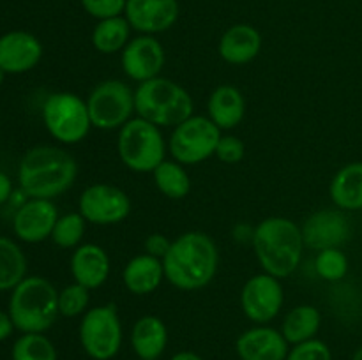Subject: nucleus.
Instances as JSON below:
<instances>
[{
	"instance_id": "nucleus-20",
	"label": "nucleus",
	"mask_w": 362,
	"mask_h": 360,
	"mask_svg": "<svg viewBox=\"0 0 362 360\" xmlns=\"http://www.w3.org/2000/svg\"><path fill=\"white\" fill-rule=\"evenodd\" d=\"M262 49V35L255 27L247 23H239L230 27L221 35L218 44V53L226 64L243 66L258 56Z\"/></svg>"
},
{
	"instance_id": "nucleus-37",
	"label": "nucleus",
	"mask_w": 362,
	"mask_h": 360,
	"mask_svg": "<svg viewBox=\"0 0 362 360\" xmlns=\"http://www.w3.org/2000/svg\"><path fill=\"white\" fill-rule=\"evenodd\" d=\"M13 330H14V323L13 320H11L9 313L0 309V342L6 341L7 337H11Z\"/></svg>"
},
{
	"instance_id": "nucleus-15",
	"label": "nucleus",
	"mask_w": 362,
	"mask_h": 360,
	"mask_svg": "<svg viewBox=\"0 0 362 360\" xmlns=\"http://www.w3.org/2000/svg\"><path fill=\"white\" fill-rule=\"evenodd\" d=\"M179 13V0H127L124 16L133 30L156 35L172 28Z\"/></svg>"
},
{
	"instance_id": "nucleus-21",
	"label": "nucleus",
	"mask_w": 362,
	"mask_h": 360,
	"mask_svg": "<svg viewBox=\"0 0 362 360\" xmlns=\"http://www.w3.org/2000/svg\"><path fill=\"white\" fill-rule=\"evenodd\" d=\"M163 279H165L163 260L147 253L131 258L122 272V281L126 289L138 296L154 293L161 286Z\"/></svg>"
},
{
	"instance_id": "nucleus-4",
	"label": "nucleus",
	"mask_w": 362,
	"mask_h": 360,
	"mask_svg": "<svg viewBox=\"0 0 362 360\" xmlns=\"http://www.w3.org/2000/svg\"><path fill=\"white\" fill-rule=\"evenodd\" d=\"M9 316L23 334H45L59 318V289L41 275L25 277L11 289Z\"/></svg>"
},
{
	"instance_id": "nucleus-9",
	"label": "nucleus",
	"mask_w": 362,
	"mask_h": 360,
	"mask_svg": "<svg viewBox=\"0 0 362 360\" xmlns=\"http://www.w3.org/2000/svg\"><path fill=\"white\" fill-rule=\"evenodd\" d=\"M223 131L205 115H191L168 138V152L184 166L200 164L212 157Z\"/></svg>"
},
{
	"instance_id": "nucleus-5",
	"label": "nucleus",
	"mask_w": 362,
	"mask_h": 360,
	"mask_svg": "<svg viewBox=\"0 0 362 360\" xmlns=\"http://www.w3.org/2000/svg\"><path fill=\"white\" fill-rule=\"evenodd\" d=\"M136 113L158 127H177L194 115L193 97L177 81L168 78H152L134 90Z\"/></svg>"
},
{
	"instance_id": "nucleus-32",
	"label": "nucleus",
	"mask_w": 362,
	"mask_h": 360,
	"mask_svg": "<svg viewBox=\"0 0 362 360\" xmlns=\"http://www.w3.org/2000/svg\"><path fill=\"white\" fill-rule=\"evenodd\" d=\"M88 292H90V289L78 284V282H73V284L60 289L59 292L60 316H66V318L83 316L88 309V300H90Z\"/></svg>"
},
{
	"instance_id": "nucleus-7",
	"label": "nucleus",
	"mask_w": 362,
	"mask_h": 360,
	"mask_svg": "<svg viewBox=\"0 0 362 360\" xmlns=\"http://www.w3.org/2000/svg\"><path fill=\"white\" fill-rule=\"evenodd\" d=\"M42 122L46 131L62 145H76L92 129L87 101L74 92H55L42 104Z\"/></svg>"
},
{
	"instance_id": "nucleus-10",
	"label": "nucleus",
	"mask_w": 362,
	"mask_h": 360,
	"mask_svg": "<svg viewBox=\"0 0 362 360\" xmlns=\"http://www.w3.org/2000/svg\"><path fill=\"white\" fill-rule=\"evenodd\" d=\"M85 101L88 106L92 127L101 131L120 129L133 119V113L136 112L134 90L122 80L101 81L92 88Z\"/></svg>"
},
{
	"instance_id": "nucleus-41",
	"label": "nucleus",
	"mask_w": 362,
	"mask_h": 360,
	"mask_svg": "<svg viewBox=\"0 0 362 360\" xmlns=\"http://www.w3.org/2000/svg\"><path fill=\"white\" fill-rule=\"evenodd\" d=\"M4 78H6V73H4V71L0 69V85L4 83Z\"/></svg>"
},
{
	"instance_id": "nucleus-18",
	"label": "nucleus",
	"mask_w": 362,
	"mask_h": 360,
	"mask_svg": "<svg viewBox=\"0 0 362 360\" xmlns=\"http://www.w3.org/2000/svg\"><path fill=\"white\" fill-rule=\"evenodd\" d=\"M235 352L240 360H285L290 348L281 330L257 325L239 335Z\"/></svg>"
},
{
	"instance_id": "nucleus-40",
	"label": "nucleus",
	"mask_w": 362,
	"mask_h": 360,
	"mask_svg": "<svg viewBox=\"0 0 362 360\" xmlns=\"http://www.w3.org/2000/svg\"><path fill=\"white\" fill-rule=\"evenodd\" d=\"M352 360H362V346L359 349H357L356 353H354V356H352Z\"/></svg>"
},
{
	"instance_id": "nucleus-3",
	"label": "nucleus",
	"mask_w": 362,
	"mask_h": 360,
	"mask_svg": "<svg viewBox=\"0 0 362 360\" xmlns=\"http://www.w3.org/2000/svg\"><path fill=\"white\" fill-rule=\"evenodd\" d=\"M251 244L262 270L278 279L290 277L299 268L306 247L300 226L292 219L279 215L258 222Z\"/></svg>"
},
{
	"instance_id": "nucleus-14",
	"label": "nucleus",
	"mask_w": 362,
	"mask_h": 360,
	"mask_svg": "<svg viewBox=\"0 0 362 360\" xmlns=\"http://www.w3.org/2000/svg\"><path fill=\"white\" fill-rule=\"evenodd\" d=\"M165 64L166 52L154 35H136L120 52V66L124 74L138 83L158 78Z\"/></svg>"
},
{
	"instance_id": "nucleus-19",
	"label": "nucleus",
	"mask_w": 362,
	"mask_h": 360,
	"mask_svg": "<svg viewBox=\"0 0 362 360\" xmlns=\"http://www.w3.org/2000/svg\"><path fill=\"white\" fill-rule=\"evenodd\" d=\"M69 268L74 282L87 289H95L108 281L112 261L108 253L98 244H80L73 251Z\"/></svg>"
},
{
	"instance_id": "nucleus-22",
	"label": "nucleus",
	"mask_w": 362,
	"mask_h": 360,
	"mask_svg": "<svg viewBox=\"0 0 362 360\" xmlns=\"http://www.w3.org/2000/svg\"><path fill=\"white\" fill-rule=\"evenodd\" d=\"M131 346L140 360H158L168 346V327L154 314H145L131 328Z\"/></svg>"
},
{
	"instance_id": "nucleus-2",
	"label": "nucleus",
	"mask_w": 362,
	"mask_h": 360,
	"mask_svg": "<svg viewBox=\"0 0 362 360\" xmlns=\"http://www.w3.org/2000/svg\"><path fill=\"white\" fill-rule=\"evenodd\" d=\"M78 162L60 147L39 145L25 152L18 168L21 191L28 198L53 200L74 186Z\"/></svg>"
},
{
	"instance_id": "nucleus-16",
	"label": "nucleus",
	"mask_w": 362,
	"mask_h": 360,
	"mask_svg": "<svg viewBox=\"0 0 362 360\" xmlns=\"http://www.w3.org/2000/svg\"><path fill=\"white\" fill-rule=\"evenodd\" d=\"M57 219L59 210L52 200L30 198L14 214V235L27 244H39L52 236Z\"/></svg>"
},
{
	"instance_id": "nucleus-24",
	"label": "nucleus",
	"mask_w": 362,
	"mask_h": 360,
	"mask_svg": "<svg viewBox=\"0 0 362 360\" xmlns=\"http://www.w3.org/2000/svg\"><path fill=\"white\" fill-rule=\"evenodd\" d=\"M329 194L336 208L343 212L362 210V161L349 162L332 176Z\"/></svg>"
},
{
	"instance_id": "nucleus-33",
	"label": "nucleus",
	"mask_w": 362,
	"mask_h": 360,
	"mask_svg": "<svg viewBox=\"0 0 362 360\" xmlns=\"http://www.w3.org/2000/svg\"><path fill=\"white\" fill-rule=\"evenodd\" d=\"M285 360H332V353L324 341L310 339L306 342L293 344Z\"/></svg>"
},
{
	"instance_id": "nucleus-11",
	"label": "nucleus",
	"mask_w": 362,
	"mask_h": 360,
	"mask_svg": "<svg viewBox=\"0 0 362 360\" xmlns=\"http://www.w3.org/2000/svg\"><path fill=\"white\" fill-rule=\"evenodd\" d=\"M78 212L92 224H119L131 214V200L120 187L112 184H92L80 194Z\"/></svg>"
},
{
	"instance_id": "nucleus-36",
	"label": "nucleus",
	"mask_w": 362,
	"mask_h": 360,
	"mask_svg": "<svg viewBox=\"0 0 362 360\" xmlns=\"http://www.w3.org/2000/svg\"><path fill=\"white\" fill-rule=\"evenodd\" d=\"M170 244L172 240H168V236L163 235V233H151V235L145 239V253L152 254L156 258H165V254L168 253Z\"/></svg>"
},
{
	"instance_id": "nucleus-35",
	"label": "nucleus",
	"mask_w": 362,
	"mask_h": 360,
	"mask_svg": "<svg viewBox=\"0 0 362 360\" xmlns=\"http://www.w3.org/2000/svg\"><path fill=\"white\" fill-rule=\"evenodd\" d=\"M246 154V147H244L243 140L233 134H223L218 141L214 155L225 164H237L244 159Z\"/></svg>"
},
{
	"instance_id": "nucleus-6",
	"label": "nucleus",
	"mask_w": 362,
	"mask_h": 360,
	"mask_svg": "<svg viewBox=\"0 0 362 360\" xmlns=\"http://www.w3.org/2000/svg\"><path fill=\"white\" fill-rule=\"evenodd\" d=\"M117 152L127 169L134 173H152L166 159L168 141L161 127L136 116L119 129Z\"/></svg>"
},
{
	"instance_id": "nucleus-13",
	"label": "nucleus",
	"mask_w": 362,
	"mask_h": 360,
	"mask_svg": "<svg viewBox=\"0 0 362 360\" xmlns=\"http://www.w3.org/2000/svg\"><path fill=\"white\" fill-rule=\"evenodd\" d=\"M304 246L320 251L341 249L352 236V224L346 214L339 208H322L313 212L300 226Z\"/></svg>"
},
{
	"instance_id": "nucleus-8",
	"label": "nucleus",
	"mask_w": 362,
	"mask_h": 360,
	"mask_svg": "<svg viewBox=\"0 0 362 360\" xmlns=\"http://www.w3.org/2000/svg\"><path fill=\"white\" fill-rule=\"evenodd\" d=\"M83 352L94 360H112L122 348V321L113 304L95 306L81 316L78 328Z\"/></svg>"
},
{
	"instance_id": "nucleus-23",
	"label": "nucleus",
	"mask_w": 362,
	"mask_h": 360,
	"mask_svg": "<svg viewBox=\"0 0 362 360\" xmlns=\"http://www.w3.org/2000/svg\"><path fill=\"white\" fill-rule=\"evenodd\" d=\"M246 115V101L243 92L233 85H219L207 101V116L221 131L235 129Z\"/></svg>"
},
{
	"instance_id": "nucleus-30",
	"label": "nucleus",
	"mask_w": 362,
	"mask_h": 360,
	"mask_svg": "<svg viewBox=\"0 0 362 360\" xmlns=\"http://www.w3.org/2000/svg\"><path fill=\"white\" fill-rule=\"evenodd\" d=\"M85 229H87V221L83 215L80 212H69V214L59 215L49 239L62 249H76L81 244Z\"/></svg>"
},
{
	"instance_id": "nucleus-28",
	"label": "nucleus",
	"mask_w": 362,
	"mask_h": 360,
	"mask_svg": "<svg viewBox=\"0 0 362 360\" xmlns=\"http://www.w3.org/2000/svg\"><path fill=\"white\" fill-rule=\"evenodd\" d=\"M27 277V258L14 240L0 236V292L14 289Z\"/></svg>"
},
{
	"instance_id": "nucleus-12",
	"label": "nucleus",
	"mask_w": 362,
	"mask_h": 360,
	"mask_svg": "<svg viewBox=\"0 0 362 360\" xmlns=\"http://www.w3.org/2000/svg\"><path fill=\"white\" fill-rule=\"evenodd\" d=\"M285 302L281 279L271 274L253 275L247 279L240 292V306L247 320L257 325H267L274 320Z\"/></svg>"
},
{
	"instance_id": "nucleus-34",
	"label": "nucleus",
	"mask_w": 362,
	"mask_h": 360,
	"mask_svg": "<svg viewBox=\"0 0 362 360\" xmlns=\"http://www.w3.org/2000/svg\"><path fill=\"white\" fill-rule=\"evenodd\" d=\"M80 2L85 13L99 21L106 18L124 16L127 0H80Z\"/></svg>"
},
{
	"instance_id": "nucleus-29",
	"label": "nucleus",
	"mask_w": 362,
	"mask_h": 360,
	"mask_svg": "<svg viewBox=\"0 0 362 360\" xmlns=\"http://www.w3.org/2000/svg\"><path fill=\"white\" fill-rule=\"evenodd\" d=\"M13 360H59L57 348L45 334H23L14 341Z\"/></svg>"
},
{
	"instance_id": "nucleus-17",
	"label": "nucleus",
	"mask_w": 362,
	"mask_h": 360,
	"mask_svg": "<svg viewBox=\"0 0 362 360\" xmlns=\"http://www.w3.org/2000/svg\"><path fill=\"white\" fill-rule=\"evenodd\" d=\"M42 56V44L25 30L7 32L0 37V69L6 74H23L34 69Z\"/></svg>"
},
{
	"instance_id": "nucleus-25",
	"label": "nucleus",
	"mask_w": 362,
	"mask_h": 360,
	"mask_svg": "<svg viewBox=\"0 0 362 360\" xmlns=\"http://www.w3.org/2000/svg\"><path fill=\"white\" fill-rule=\"evenodd\" d=\"M322 327V313L315 306H303L293 307L292 311L286 313L281 323V334L286 339L288 344H299L306 342L310 339H315Z\"/></svg>"
},
{
	"instance_id": "nucleus-31",
	"label": "nucleus",
	"mask_w": 362,
	"mask_h": 360,
	"mask_svg": "<svg viewBox=\"0 0 362 360\" xmlns=\"http://www.w3.org/2000/svg\"><path fill=\"white\" fill-rule=\"evenodd\" d=\"M315 270L329 282L341 281L349 274V258L339 247L320 251L315 258Z\"/></svg>"
},
{
	"instance_id": "nucleus-1",
	"label": "nucleus",
	"mask_w": 362,
	"mask_h": 360,
	"mask_svg": "<svg viewBox=\"0 0 362 360\" xmlns=\"http://www.w3.org/2000/svg\"><path fill=\"white\" fill-rule=\"evenodd\" d=\"M219 251L214 240L204 232H186L170 244L163 258L165 279L182 292L202 289L214 279Z\"/></svg>"
},
{
	"instance_id": "nucleus-26",
	"label": "nucleus",
	"mask_w": 362,
	"mask_h": 360,
	"mask_svg": "<svg viewBox=\"0 0 362 360\" xmlns=\"http://www.w3.org/2000/svg\"><path fill=\"white\" fill-rule=\"evenodd\" d=\"M131 30L133 28L127 23L126 16L106 18V20H99L95 23L90 35V42L94 49H98L103 55L120 53L131 41Z\"/></svg>"
},
{
	"instance_id": "nucleus-27",
	"label": "nucleus",
	"mask_w": 362,
	"mask_h": 360,
	"mask_svg": "<svg viewBox=\"0 0 362 360\" xmlns=\"http://www.w3.org/2000/svg\"><path fill=\"white\" fill-rule=\"evenodd\" d=\"M154 184L163 196L170 200H182L191 191V179L184 164L175 159H165L158 168L152 172Z\"/></svg>"
},
{
	"instance_id": "nucleus-39",
	"label": "nucleus",
	"mask_w": 362,
	"mask_h": 360,
	"mask_svg": "<svg viewBox=\"0 0 362 360\" xmlns=\"http://www.w3.org/2000/svg\"><path fill=\"white\" fill-rule=\"evenodd\" d=\"M170 360H204V359L194 352H179L175 353Z\"/></svg>"
},
{
	"instance_id": "nucleus-38",
	"label": "nucleus",
	"mask_w": 362,
	"mask_h": 360,
	"mask_svg": "<svg viewBox=\"0 0 362 360\" xmlns=\"http://www.w3.org/2000/svg\"><path fill=\"white\" fill-rule=\"evenodd\" d=\"M13 194V182L4 172H0V205L6 203Z\"/></svg>"
}]
</instances>
